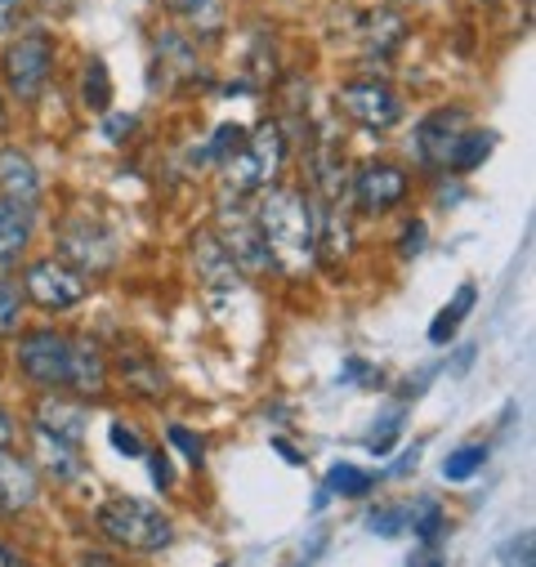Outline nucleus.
Instances as JSON below:
<instances>
[{
    "label": "nucleus",
    "instance_id": "f257e3e1",
    "mask_svg": "<svg viewBox=\"0 0 536 567\" xmlns=\"http://www.w3.org/2000/svg\"><path fill=\"white\" fill-rule=\"evenodd\" d=\"M255 228L268 250V264H278L287 277H305L318 259V215L300 188H268L255 206Z\"/></svg>",
    "mask_w": 536,
    "mask_h": 567
},
{
    "label": "nucleus",
    "instance_id": "f03ea898",
    "mask_svg": "<svg viewBox=\"0 0 536 567\" xmlns=\"http://www.w3.org/2000/svg\"><path fill=\"white\" fill-rule=\"evenodd\" d=\"M94 527L112 540V545H125V549H140V554H157L175 540V523L148 505V501H134V496H112L107 505H99L94 514Z\"/></svg>",
    "mask_w": 536,
    "mask_h": 567
},
{
    "label": "nucleus",
    "instance_id": "7ed1b4c3",
    "mask_svg": "<svg viewBox=\"0 0 536 567\" xmlns=\"http://www.w3.org/2000/svg\"><path fill=\"white\" fill-rule=\"evenodd\" d=\"M282 130L264 125L255 138H241V148L233 157H224V179L233 184V193H250V188H268L282 171Z\"/></svg>",
    "mask_w": 536,
    "mask_h": 567
},
{
    "label": "nucleus",
    "instance_id": "20e7f679",
    "mask_svg": "<svg viewBox=\"0 0 536 567\" xmlns=\"http://www.w3.org/2000/svg\"><path fill=\"white\" fill-rule=\"evenodd\" d=\"M14 358H19L23 375L37 380L41 389H68L72 384V340L54 327L23 331L14 344Z\"/></svg>",
    "mask_w": 536,
    "mask_h": 567
},
{
    "label": "nucleus",
    "instance_id": "39448f33",
    "mask_svg": "<svg viewBox=\"0 0 536 567\" xmlns=\"http://www.w3.org/2000/svg\"><path fill=\"white\" fill-rule=\"evenodd\" d=\"M23 291L45 309V313H59V309H72L85 300V281L76 268H68L63 259H37L28 264L23 272Z\"/></svg>",
    "mask_w": 536,
    "mask_h": 567
},
{
    "label": "nucleus",
    "instance_id": "423d86ee",
    "mask_svg": "<svg viewBox=\"0 0 536 567\" xmlns=\"http://www.w3.org/2000/svg\"><path fill=\"white\" fill-rule=\"evenodd\" d=\"M0 63H6V81L19 99H37L41 85L50 81V68H54V41L45 32H32L23 41H14Z\"/></svg>",
    "mask_w": 536,
    "mask_h": 567
},
{
    "label": "nucleus",
    "instance_id": "0eeeda50",
    "mask_svg": "<svg viewBox=\"0 0 536 567\" xmlns=\"http://www.w3.org/2000/svg\"><path fill=\"white\" fill-rule=\"evenodd\" d=\"M59 250H63L68 259H76L81 268H90V272H103V268H112V259H116L112 233H107L99 219H90V215H76V219H68V224L59 228Z\"/></svg>",
    "mask_w": 536,
    "mask_h": 567
},
{
    "label": "nucleus",
    "instance_id": "6e6552de",
    "mask_svg": "<svg viewBox=\"0 0 536 567\" xmlns=\"http://www.w3.org/2000/svg\"><path fill=\"white\" fill-rule=\"evenodd\" d=\"M340 103H344V112H349L358 125H367V130H389V125L402 116V103H398V94H393L384 81H349V85L340 90Z\"/></svg>",
    "mask_w": 536,
    "mask_h": 567
},
{
    "label": "nucleus",
    "instance_id": "1a4fd4ad",
    "mask_svg": "<svg viewBox=\"0 0 536 567\" xmlns=\"http://www.w3.org/2000/svg\"><path fill=\"white\" fill-rule=\"evenodd\" d=\"M353 197L367 215H380V210H389V206H398L402 197H408V175H402L398 166H389V162H371L353 175Z\"/></svg>",
    "mask_w": 536,
    "mask_h": 567
},
{
    "label": "nucleus",
    "instance_id": "9d476101",
    "mask_svg": "<svg viewBox=\"0 0 536 567\" xmlns=\"http://www.w3.org/2000/svg\"><path fill=\"white\" fill-rule=\"evenodd\" d=\"M37 470L19 461L10 447H0V514H28L37 505Z\"/></svg>",
    "mask_w": 536,
    "mask_h": 567
},
{
    "label": "nucleus",
    "instance_id": "9b49d317",
    "mask_svg": "<svg viewBox=\"0 0 536 567\" xmlns=\"http://www.w3.org/2000/svg\"><path fill=\"white\" fill-rule=\"evenodd\" d=\"M219 233H224V250L228 259H241L246 268H264L268 264V250L259 241V228H255V215L246 210H219Z\"/></svg>",
    "mask_w": 536,
    "mask_h": 567
},
{
    "label": "nucleus",
    "instance_id": "f8f14e48",
    "mask_svg": "<svg viewBox=\"0 0 536 567\" xmlns=\"http://www.w3.org/2000/svg\"><path fill=\"white\" fill-rule=\"evenodd\" d=\"M461 112H434V116H425L421 121V130H416V148H421V162L425 166H447V157H452V144H456V130H461Z\"/></svg>",
    "mask_w": 536,
    "mask_h": 567
},
{
    "label": "nucleus",
    "instance_id": "ddd939ff",
    "mask_svg": "<svg viewBox=\"0 0 536 567\" xmlns=\"http://www.w3.org/2000/svg\"><path fill=\"white\" fill-rule=\"evenodd\" d=\"M32 206H19V202H6L0 197V268H14L32 241Z\"/></svg>",
    "mask_w": 536,
    "mask_h": 567
},
{
    "label": "nucleus",
    "instance_id": "4468645a",
    "mask_svg": "<svg viewBox=\"0 0 536 567\" xmlns=\"http://www.w3.org/2000/svg\"><path fill=\"white\" fill-rule=\"evenodd\" d=\"M0 197H6V202H19V206H37V197H41L37 166H32L19 148H6V153H0Z\"/></svg>",
    "mask_w": 536,
    "mask_h": 567
},
{
    "label": "nucleus",
    "instance_id": "2eb2a0df",
    "mask_svg": "<svg viewBox=\"0 0 536 567\" xmlns=\"http://www.w3.org/2000/svg\"><path fill=\"white\" fill-rule=\"evenodd\" d=\"M68 389H76L85 398L107 389V358L94 340H72V384Z\"/></svg>",
    "mask_w": 536,
    "mask_h": 567
},
{
    "label": "nucleus",
    "instance_id": "dca6fc26",
    "mask_svg": "<svg viewBox=\"0 0 536 567\" xmlns=\"http://www.w3.org/2000/svg\"><path fill=\"white\" fill-rule=\"evenodd\" d=\"M37 430H45V434H54V439H63V443H81V434H85V411L81 406H68V402H54V398H45L41 402V415H37Z\"/></svg>",
    "mask_w": 536,
    "mask_h": 567
},
{
    "label": "nucleus",
    "instance_id": "f3484780",
    "mask_svg": "<svg viewBox=\"0 0 536 567\" xmlns=\"http://www.w3.org/2000/svg\"><path fill=\"white\" fill-rule=\"evenodd\" d=\"M474 300H478V287H474V281H465V287L452 296V305H443L439 318L430 322V344H447V340L461 331V322H465V313L474 309Z\"/></svg>",
    "mask_w": 536,
    "mask_h": 567
},
{
    "label": "nucleus",
    "instance_id": "a211bd4d",
    "mask_svg": "<svg viewBox=\"0 0 536 567\" xmlns=\"http://www.w3.org/2000/svg\"><path fill=\"white\" fill-rule=\"evenodd\" d=\"M37 443H41V456H45V470L54 474V478H81V456H76V447L72 443H63V439H54V434H45V430H37Z\"/></svg>",
    "mask_w": 536,
    "mask_h": 567
},
{
    "label": "nucleus",
    "instance_id": "6ab92c4d",
    "mask_svg": "<svg viewBox=\"0 0 536 567\" xmlns=\"http://www.w3.org/2000/svg\"><path fill=\"white\" fill-rule=\"evenodd\" d=\"M362 28H367V45H371L375 54H389V50L402 41V19H398L393 10H375V14H367Z\"/></svg>",
    "mask_w": 536,
    "mask_h": 567
},
{
    "label": "nucleus",
    "instance_id": "aec40b11",
    "mask_svg": "<svg viewBox=\"0 0 536 567\" xmlns=\"http://www.w3.org/2000/svg\"><path fill=\"white\" fill-rule=\"evenodd\" d=\"M487 153H492V134H461L456 144H452L447 166H452L456 175H465V171H474L478 162H487Z\"/></svg>",
    "mask_w": 536,
    "mask_h": 567
},
{
    "label": "nucleus",
    "instance_id": "412c9836",
    "mask_svg": "<svg viewBox=\"0 0 536 567\" xmlns=\"http://www.w3.org/2000/svg\"><path fill=\"white\" fill-rule=\"evenodd\" d=\"M81 99H85V107H94V112H107V103H112V81H107V68H103L99 59H90V63H85Z\"/></svg>",
    "mask_w": 536,
    "mask_h": 567
},
{
    "label": "nucleus",
    "instance_id": "4be33fe9",
    "mask_svg": "<svg viewBox=\"0 0 536 567\" xmlns=\"http://www.w3.org/2000/svg\"><path fill=\"white\" fill-rule=\"evenodd\" d=\"M371 474L367 470H358V465H336L331 474H327V487L322 492H336V496H349V501H358V496H367L371 492Z\"/></svg>",
    "mask_w": 536,
    "mask_h": 567
},
{
    "label": "nucleus",
    "instance_id": "5701e85b",
    "mask_svg": "<svg viewBox=\"0 0 536 567\" xmlns=\"http://www.w3.org/2000/svg\"><path fill=\"white\" fill-rule=\"evenodd\" d=\"M483 461H487V447H478V443L456 447V452L443 461V478H447V483H465V478H474V474L483 470Z\"/></svg>",
    "mask_w": 536,
    "mask_h": 567
},
{
    "label": "nucleus",
    "instance_id": "b1692460",
    "mask_svg": "<svg viewBox=\"0 0 536 567\" xmlns=\"http://www.w3.org/2000/svg\"><path fill=\"white\" fill-rule=\"evenodd\" d=\"M19 322H23L19 287H14L10 277H0V336H19Z\"/></svg>",
    "mask_w": 536,
    "mask_h": 567
},
{
    "label": "nucleus",
    "instance_id": "393cba45",
    "mask_svg": "<svg viewBox=\"0 0 536 567\" xmlns=\"http://www.w3.org/2000/svg\"><path fill=\"white\" fill-rule=\"evenodd\" d=\"M408 527H412L421 540H434V536L443 532V509H439L434 501H425L416 514H408Z\"/></svg>",
    "mask_w": 536,
    "mask_h": 567
},
{
    "label": "nucleus",
    "instance_id": "a878e982",
    "mask_svg": "<svg viewBox=\"0 0 536 567\" xmlns=\"http://www.w3.org/2000/svg\"><path fill=\"white\" fill-rule=\"evenodd\" d=\"M501 563L505 567H532V532H518L501 545Z\"/></svg>",
    "mask_w": 536,
    "mask_h": 567
},
{
    "label": "nucleus",
    "instance_id": "bb28decb",
    "mask_svg": "<svg viewBox=\"0 0 536 567\" xmlns=\"http://www.w3.org/2000/svg\"><path fill=\"white\" fill-rule=\"evenodd\" d=\"M408 514H412V509H398V505H393V509H375V514H371V532H375V536L408 532Z\"/></svg>",
    "mask_w": 536,
    "mask_h": 567
},
{
    "label": "nucleus",
    "instance_id": "cd10ccee",
    "mask_svg": "<svg viewBox=\"0 0 536 567\" xmlns=\"http://www.w3.org/2000/svg\"><path fill=\"white\" fill-rule=\"evenodd\" d=\"M107 439H112V447H116L121 456H144V439L134 434L125 420H116V424H112V430H107Z\"/></svg>",
    "mask_w": 536,
    "mask_h": 567
},
{
    "label": "nucleus",
    "instance_id": "c85d7f7f",
    "mask_svg": "<svg viewBox=\"0 0 536 567\" xmlns=\"http://www.w3.org/2000/svg\"><path fill=\"white\" fill-rule=\"evenodd\" d=\"M166 439H171V443H175V447H179V452H184L193 465H202V456H206V443H202L197 434H188L184 424H171V430H166Z\"/></svg>",
    "mask_w": 536,
    "mask_h": 567
},
{
    "label": "nucleus",
    "instance_id": "c756f323",
    "mask_svg": "<svg viewBox=\"0 0 536 567\" xmlns=\"http://www.w3.org/2000/svg\"><path fill=\"white\" fill-rule=\"evenodd\" d=\"M425 250V224H408V233H402V255H421Z\"/></svg>",
    "mask_w": 536,
    "mask_h": 567
},
{
    "label": "nucleus",
    "instance_id": "7c9ffc66",
    "mask_svg": "<svg viewBox=\"0 0 536 567\" xmlns=\"http://www.w3.org/2000/svg\"><path fill=\"white\" fill-rule=\"evenodd\" d=\"M153 461V483L157 487H171V465H166V456H148Z\"/></svg>",
    "mask_w": 536,
    "mask_h": 567
},
{
    "label": "nucleus",
    "instance_id": "2f4dec72",
    "mask_svg": "<svg viewBox=\"0 0 536 567\" xmlns=\"http://www.w3.org/2000/svg\"><path fill=\"white\" fill-rule=\"evenodd\" d=\"M10 443H14V420L6 406H0V447H10Z\"/></svg>",
    "mask_w": 536,
    "mask_h": 567
},
{
    "label": "nucleus",
    "instance_id": "473e14b6",
    "mask_svg": "<svg viewBox=\"0 0 536 567\" xmlns=\"http://www.w3.org/2000/svg\"><path fill=\"white\" fill-rule=\"evenodd\" d=\"M81 567H116V558H107V554H99V549H85V554H81Z\"/></svg>",
    "mask_w": 536,
    "mask_h": 567
},
{
    "label": "nucleus",
    "instance_id": "72a5a7b5",
    "mask_svg": "<svg viewBox=\"0 0 536 567\" xmlns=\"http://www.w3.org/2000/svg\"><path fill=\"white\" fill-rule=\"evenodd\" d=\"M274 447H278V452H282V456H287V465H305V461H300V452H296V447H291V443H282V439H278V443H274Z\"/></svg>",
    "mask_w": 536,
    "mask_h": 567
},
{
    "label": "nucleus",
    "instance_id": "f704fd0d",
    "mask_svg": "<svg viewBox=\"0 0 536 567\" xmlns=\"http://www.w3.org/2000/svg\"><path fill=\"white\" fill-rule=\"evenodd\" d=\"M19 6H23V0H0V23H6V19H10Z\"/></svg>",
    "mask_w": 536,
    "mask_h": 567
},
{
    "label": "nucleus",
    "instance_id": "c9c22d12",
    "mask_svg": "<svg viewBox=\"0 0 536 567\" xmlns=\"http://www.w3.org/2000/svg\"><path fill=\"white\" fill-rule=\"evenodd\" d=\"M0 563H6V567H28V563H23V558H14L6 545H0Z\"/></svg>",
    "mask_w": 536,
    "mask_h": 567
},
{
    "label": "nucleus",
    "instance_id": "e433bc0d",
    "mask_svg": "<svg viewBox=\"0 0 536 567\" xmlns=\"http://www.w3.org/2000/svg\"><path fill=\"white\" fill-rule=\"evenodd\" d=\"M171 10H193V6H202V0H166Z\"/></svg>",
    "mask_w": 536,
    "mask_h": 567
},
{
    "label": "nucleus",
    "instance_id": "4c0bfd02",
    "mask_svg": "<svg viewBox=\"0 0 536 567\" xmlns=\"http://www.w3.org/2000/svg\"><path fill=\"white\" fill-rule=\"evenodd\" d=\"M0 125H6V99H0Z\"/></svg>",
    "mask_w": 536,
    "mask_h": 567
},
{
    "label": "nucleus",
    "instance_id": "58836bf2",
    "mask_svg": "<svg viewBox=\"0 0 536 567\" xmlns=\"http://www.w3.org/2000/svg\"><path fill=\"white\" fill-rule=\"evenodd\" d=\"M398 6H421V0H398Z\"/></svg>",
    "mask_w": 536,
    "mask_h": 567
},
{
    "label": "nucleus",
    "instance_id": "ea45409f",
    "mask_svg": "<svg viewBox=\"0 0 536 567\" xmlns=\"http://www.w3.org/2000/svg\"><path fill=\"white\" fill-rule=\"evenodd\" d=\"M425 567H439V563H425Z\"/></svg>",
    "mask_w": 536,
    "mask_h": 567
}]
</instances>
